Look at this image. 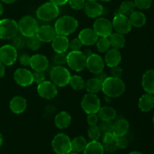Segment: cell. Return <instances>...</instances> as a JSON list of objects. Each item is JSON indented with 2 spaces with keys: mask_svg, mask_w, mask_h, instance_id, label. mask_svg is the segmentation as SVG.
<instances>
[{
  "mask_svg": "<svg viewBox=\"0 0 154 154\" xmlns=\"http://www.w3.org/2000/svg\"><path fill=\"white\" fill-rule=\"evenodd\" d=\"M83 53H84V55L86 56V57H88L89 56H90V55H91V54H92L91 51H90V50H89V49L85 50V51H84Z\"/></svg>",
  "mask_w": 154,
  "mask_h": 154,
  "instance_id": "obj_53",
  "label": "cell"
},
{
  "mask_svg": "<svg viewBox=\"0 0 154 154\" xmlns=\"http://www.w3.org/2000/svg\"><path fill=\"white\" fill-rule=\"evenodd\" d=\"M105 150L103 146L98 141H91L87 143V145L84 150V154H104Z\"/></svg>",
  "mask_w": 154,
  "mask_h": 154,
  "instance_id": "obj_30",
  "label": "cell"
},
{
  "mask_svg": "<svg viewBox=\"0 0 154 154\" xmlns=\"http://www.w3.org/2000/svg\"><path fill=\"white\" fill-rule=\"evenodd\" d=\"M129 154H143V153H141V152H139V151H132Z\"/></svg>",
  "mask_w": 154,
  "mask_h": 154,
  "instance_id": "obj_57",
  "label": "cell"
},
{
  "mask_svg": "<svg viewBox=\"0 0 154 154\" xmlns=\"http://www.w3.org/2000/svg\"><path fill=\"white\" fill-rule=\"evenodd\" d=\"M66 63L73 71L81 72L87 66V57L80 51H70L67 54Z\"/></svg>",
  "mask_w": 154,
  "mask_h": 154,
  "instance_id": "obj_5",
  "label": "cell"
},
{
  "mask_svg": "<svg viewBox=\"0 0 154 154\" xmlns=\"http://www.w3.org/2000/svg\"><path fill=\"white\" fill-rule=\"evenodd\" d=\"M154 107V99L153 94L146 93L142 95L138 100V108L143 112H148Z\"/></svg>",
  "mask_w": 154,
  "mask_h": 154,
  "instance_id": "obj_24",
  "label": "cell"
},
{
  "mask_svg": "<svg viewBox=\"0 0 154 154\" xmlns=\"http://www.w3.org/2000/svg\"><path fill=\"white\" fill-rule=\"evenodd\" d=\"M112 26L116 32L120 33L122 35L128 34L132 29V24L129 20V18L127 16H125L120 13H117L114 15Z\"/></svg>",
  "mask_w": 154,
  "mask_h": 154,
  "instance_id": "obj_10",
  "label": "cell"
},
{
  "mask_svg": "<svg viewBox=\"0 0 154 154\" xmlns=\"http://www.w3.org/2000/svg\"><path fill=\"white\" fill-rule=\"evenodd\" d=\"M135 5L134 2L130 1V0H127V1H124L121 3L120 8L118 9L119 13L121 14L125 15V16H129L131 14L133 11H135Z\"/></svg>",
  "mask_w": 154,
  "mask_h": 154,
  "instance_id": "obj_33",
  "label": "cell"
},
{
  "mask_svg": "<svg viewBox=\"0 0 154 154\" xmlns=\"http://www.w3.org/2000/svg\"><path fill=\"white\" fill-rule=\"evenodd\" d=\"M101 132L103 133H108V132H113L114 129V123L112 121H102L99 126Z\"/></svg>",
  "mask_w": 154,
  "mask_h": 154,
  "instance_id": "obj_39",
  "label": "cell"
},
{
  "mask_svg": "<svg viewBox=\"0 0 154 154\" xmlns=\"http://www.w3.org/2000/svg\"><path fill=\"white\" fill-rule=\"evenodd\" d=\"M17 59V51L11 45H5L0 48V62L5 66H12Z\"/></svg>",
  "mask_w": 154,
  "mask_h": 154,
  "instance_id": "obj_11",
  "label": "cell"
},
{
  "mask_svg": "<svg viewBox=\"0 0 154 154\" xmlns=\"http://www.w3.org/2000/svg\"><path fill=\"white\" fill-rule=\"evenodd\" d=\"M17 24L19 32L22 35L26 38L35 35L36 32L38 28L37 20L31 16L23 17Z\"/></svg>",
  "mask_w": 154,
  "mask_h": 154,
  "instance_id": "obj_6",
  "label": "cell"
},
{
  "mask_svg": "<svg viewBox=\"0 0 154 154\" xmlns=\"http://www.w3.org/2000/svg\"><path fill=\"white\" fill-rule=\"evenodd\" d=\"M87 145V141L86 138L83 136H77L72 141V151L81 153L84 152V149Z\"/></svg>",
  "mask_w": 154,
  "mask_h": 154,
  "instance_id": "obj_32",
  "label": "cell"
},
{
  "mask_svg": "<svg viewBox=\"0 0 154 154\" xmlns=\"http://www.w3.org/2000/svg\"><path fill=\"white\" fill-rule=\"evenodd\" d=\"M96 78L100 80L102 82H103V81H105V80L107 78V75H106V74L104 73L103 72H100V73L97 74V75H96Z\"/></svg>",
  "mask_w": 154,
  "mask_h": 154,
  "instance_id": "obj_51",
  "label": "cell"
},
{
  "mask_svg": "<svg viewBox=\"0 0 154 154\" xmlns=\"http://www.w3.org/2000/svg\"><path fill=\"white\" fill-rule=\"evenodd\" d=\"M153 125H154V115H153Z\"/></svg>",
  "mask_w": 154,
  "mask_h": 154,
  "instance_id": "obj_61",
  "label": "cell"
},
{
  "mask_svg": "<svg viewBox=\"0 0 154 154\" xmlns=\"http://www.w3.org/2000/svg\"><path fill=\"white\" fill-rule=\"evenodd\" d=\"M102 82L96 78H90L85 83V88L89 93L96 94L102 90Z\"/></svg>",
  "mask_w": 154,
  "mask_h": 154,
  "instance_id": "obj_31",
  "label": "cell"
},
{
  "mask_svg": "<svg viewBox=\"0 0 154 154\" xmlns=\"http://www.w3.org/2000/svg\"><path fill=\"white\" fill-rule=\"evenodd\" d=\"M108 39H109L110 45L113 48L120 49L123 48L126 44V38L123 35L118 32L111 33L108 37Z\"/></svg>",
  "mask_w": 154,
  "mask_h": 154,
  "instance_id": "obj_29",
  "label": "cell"
},
{
  "mask_svg": "<svg viewBox=\"0 0 154 154\" xmlns=\"http://www.w3.org/2000/svg\"><path fill=\"white\" fill-rule=\"evenodd\" d=\"M78 27V20L69 15H65L59 18L54 26L57 35L65 36H68L75 32Z\"/></svg>",
  "mask_w": 154,
  "mask_h": 154,
  "instance_id": "obj_2",
  "label": "cell"
},
{
  "mask_svg": "<svg viewBox=\"0 0 154 154\" xmlns=\"http://www.w3.org/2000/svg\"><path fill=\"white\" fill-rule=\"evenodd\" d=\"M86 1H97V0H86Z\"/></svg>",
  "mask_w": 154,
  "mask_h": 154,
  "instance_id": "obj_60",
  "label": "cell"
},
{
  "mask_svg": "<svg viewBox=\"0 0 154 154\" xmlns=\"http://www.w3.org/2000/svg\"><path fill=\"white\" fill-rule=\"evenodd\" d=\"M132 26H135L136 28H141L143 26L145 25L147 18L145 14L143 12L135 11L129 16Z\"/></svg>",
  "mask_w": 154,
  "mask_h": 154,
  "instance_id": "obj_28",
  "label": "cell"
},
{
  "mask_svg": "<svg viewBox=\"0 0 154 154\" xmlns=\"http://www.w3.org/2000/svg\"><path fill=\"white\" fill-rule=\"evenodd\" d=\"M32 78H33V82L36 83V84H39L40 83L43 82L45 81V76L43 74V72H38V71H35L32 72Z\"/></svg>",
  "mask_w": 154,
  "mask_h": 154,
  "instance_id": "obj_45",
  "label": "cell"
},
{
  "mask_svg": "<svg viewBox=\"0 0 154 154\" xmlns=\"http://www.w3.org/2000/svg\"><path fill=\"white\" fill-rule=\"evenodd\" d=\"M81 108L87 114H97L101 108V101L94 93H87L81 100Z\"/></svg>",
  "mask_w": 154,
  "mask_h": 154,
  "instance_id": "obj_9",
  "label": "cell"
},
{
  "mask_svg": "<svg viewBox=\"0 0 154 154\" xmlns=\"http://www.w3.org/2000/svg\"><path fill=\"white\" fill-rule=\"evenodd\" d=\"M102 2H108L111 1V0H101Z\"/></svg>",
  "mask_w": 154,
  "mask_h": 154,
  "instance_id": "obj_59",
  "label": "cell"
},
{
  "mask_svg": "<svg viewBox=\"0 0 154 154\" xmlns=\"http://www.w3.org/2000/svg\"><path fill=\"white\" fill-rule=\"evenodd\" d=\"M111 75L112 77L114 78H121L122 75H123V69L121 67L119 66H114V67L111 68Z\"/></svg>",
  "mask_w": 154,
  "mask_h": 154,
  "instance_id": "obj_48",
  "label": "cell"
},
{
  "mask_svg": "<svg viewBox=\"0 0 154 154\" xmlns=\"http://www.w3.org/2000/svg\"><path fill=\"white\" fill-rule=\"evenodd\" d=\"M153 99H154V94H153Z\"/></svg>",
  "mask_w": 154,
  "mask_h": 154,
  "instance_id": "obj_62",
  "label": "cell"
},
{
  "mask_svg": "<svg viewBox=\"0 0 154 154\" xmlns=\"http://www.w3.org/2000/svg\"><path fill=\"white\" fill-rule=\"evenodd\" d=\"M26 46L32 51H38L41 47V41L36 37V35L27 38Z\"/></svg>",
  "mask_w": 154,
  "mask_h": 154,
  "instance_id": "obj_38",
  "label": "cell"
},
{
  "mask_svg": "<svg viewBox=\"0 0 154 154\" xmlns=\"http://www.w3.org/2000/svg\"><path fill=\"white\" fill-rule=\"evenodd\" d=\"M87 134H88V137L92 141H98L100 138L102 132H101L99 126L96 125V126H90Z\"/></svg>",
  "mask_w": 154,
  "mask_h": 154,
  "instance_id": "obj_36",
  "label": "cell"
},
{
  "mask_svg": "<svg viewBox=\"0 0 154 154\" xmlns=\"http://www.w3.org/2000/svg\"><path fill=\"white\" fill-rule=\"evenodd\" d=\"M103 6L97 1H87L84 10L85 14L90 18H98L103 14Z\"/></svg>",
  "mask_w": 154,
  "mask_h": 154,
  "instance_id": "obj_17",
  "label": "cell"
},
{
  "mask_svg": "<svg viewBox=\"0 0 154 154\" xmlns=\"http://www.w3.org/2000/svg\"><path fill=\"white\" fill-rule=\"evenodd\" d=\"M3 12H4V8H3V5H2V3H0V16L2 15Z\"/></svg>",
  "mask_w": 154,
  "mask_h": 154,
  "instance_id": "obj_55",
  "label": "cell"
},
{
  "mask_svg": "<svg viewBox=\"0 0 154 154\" xmlns=\"http://www.w3.org/2000/svg\"><path fill=\"white\" fill-rule=\"evenodd\" d=\"M38 93L42 98L45 99H52L57 96L58 93L57 87L51 81H45L38 85Z\"/></svg>",
  "mask_w": 154,
  "mask_h": 154,
  "instance_id": "obj_13",
  "label": "cell"
},
{
  "mask_svg": "<svg viewBox=\"0 0 154 154\" xmlns=\"http://www.w3.org/2000/svg\"><path fill=\"white\" fill-rule=\"evenodd\" d=\"M52 48L57 54L66 53L69 48V41L65 35H57L52 41Z\"/></svg>",
  "mask_w": 154,
  "mask_h": 154,
  "instance_id": "obj_20",
  "label": "cell"
},
{
  "mask_svg": "<svg viewBox=\"0 0 154 154\" xmlns=\"http://www.w3.org/2000/svg\"><path fill=\"white\" fill-rule=\"evenodd\" d=\"M72 122V117L66 111H61L59 113L54 119L56 126L60 129H64L69 127Z\"/></svg>",
  "mask_w": 154,
  "mask_h": 154,
  "instance_id": "obj_25",
  "label": "cell"
},
{
  "mask_svg": "<svg viewBox=\"0 0 154 154\" xmlns=\"http://www.w3.org/2000/svg\"><path fill=\"white\" fill-rule=\"evenodd\" d=\"M122 56L119 49L111 48L106 52L105 57V63L110 68L119 66L121 62Z\"/></svg>",
  "mask_w": 154,
  "mask_h": 154,
  "instance_id": "obj_21",
  "label": "cell"
},
{
  "mask_svg": "<svg viewBox=\"0 0 154 154\" xmlns=\"http://www.w3.org/2000/svg\"><path fill=\"white\" fill-rule=\"evenodd\" d=\"M19 32L18 24L11 19L0 20V38L5 40L13 39Z\"/></svg>",
  "mask_w": 154,
  "mask_h": 154,
  "instance_id": "obj_8",
  "label": "cell"
},
{
  "mask_svg": "<svg viewBox=\"0 0 154 154\" xmlns=\"http://www.w3.org/2000/svg\"><path fill=\"white\" fill-rule=\"evenodd\" d=\"M99 118L102 121H112L117 116V112L115 109L111 107L105 106L99 108L97 112Z\"/></svg>",
  "mask_w": 154,
  "mask_h": 154,
  "instance_id": "obj_27",
  "label": "cell"
},
{
  "mask_svg": "<svg viewBox=\"0 0 154 154\" xmlns=\"http://www.w3.org/2000/svg\"><path fill=\"white\" fill-rule=\"evenodd\" d=\"M30 58H31V57H30L29 55H28V54H21L19 59L20 63V64L23 65V66H29L30 63Z\"/></svg>",
  "mask_w": 154,
  "mask_h": 154,
  "instance_id": "obj_49",
  "label": "cell"
},
{
  "mask_svg": "<svg viewBox=\"0 0 154 154\" xmlns=\"http://www.w3.org/2000/svg\"><path fill=\"white\" fill-rule=\"evenodd\" d=\"M129 129V123L125 119H120L114 123L113 133L116 137L125 136Z\"/></svg>",
  "mask_w": 154,
  "mask_h": 154,
  "instance_id": "obj_26",
  "label": "cell"
},
{
  "mask_svg": "<svg viewBox=\"0 0 154 154\" xmlns=\"http://www.w3.org/2000/svg\"><path fill=\"white\" fill-rule=\"evenodd\" d=\"M51 81L57 87H63L69 84L71 74L66 67L63 66H54L51 71Z\"/></svg>",
  "mask_w": 154,
  "mask_h": 154,
  "instance_id": "obj_3",
  "label": "cell"
},
{
  "mask_svg": "<svg viewBox=\"0 0 154 154\" xmlns=\"http://www.w3.org/2000/svg\"><path fill=\"white\" fill-rule=\"evenodd\" d=\"M116 143H117V146L118 148L125 149L127 147L128 144H129V141L125 136H120L117 137Z\"/></svg>",
  "mask_w": 154,
  "mask_h": 154,
  "instance_id": "obj_44",
  "label": "cell"
},
{
  "mask_svg": "<svg viewBox=\"0 0 154 154\" xmlns=\"http://www.w3.org/2000/svg\"><path fill=\"white\" fill-rule=\"evenodd\" d=\"M5 74V65L0 62V78L4 77Z\"/></svg>",
  "mask_w": 154,
  "mask_h": 154,
  "instance_id": "obj_52",
  "label": "cell"
},
{
  "mask_svg": "<svg viewBox=\"0 0 154 154\" xmlns=\"http://www.w3.org/2000/svg\"><path fill=\"white\" fill-rule=\"evenodd\" d=\"M99 119V117H98V115H96V114H90L87 116V123L90 126H96V125H97Z\"/></svg>",
  "mask_w": 154,
  "mask_h": 154,
  "instance_id": "obj_47",
  "label": "cell"
},
{
  "mask_svg": "<svg viewBox=\"0 0 154 154\" xmlns=\"http://www.w3.org/2000/svg\"><path fill=\"white\" fill-rule=\"evenodd\" d=\"M57 33L54 27L50 25H43L38 26L36 32V37L41 42H51L57 36Z\"/></svg>",
  "mask_w": 154,
  "mask_h": 154,
  "instance_id": "obj_16",
  "label": "cell"
},
{
  "mask_svg": "<svg viewBox=\"0 0 154 154\" xmlns=\"http://www.w3.org/2000/svg\"><path fill=\"white\" fill-rule=\"evenodd\" d=\"M27 43V38L24 37L23 35L15 36L13 38V42L12 45L17 50V49H23L26 46Z\"/></svg>",
  "mask_w": 154,
  "mask_h": 154,
  "instance_id": "obj_37",
  "label": "cell"
},
{
  "mask_svg": "<svg viewBox=\"0 0 154 154\" xmlns=\"http://www.w3.org/2000/svg\"><path fill=\"white\" fill-rule=\"evenodd\" d=\"M60 9L59 6L54 3L48 2L44 3L38 8L36 11V16L42 21H51L59 16Z\"/></svg>",
  "mask_w": 154,
  "mask_h": 154,
  "instance_id": "obj_4",
  "label": "cell"
},
{
  "mask_svg": "<svg viewBox=\"0 0 154 154\" xmlns=\"http://www.w3.org/2000/svg\"><path fill=\"white\" fill-rule=\"evenodd\" d=\"M66 57L67 54L66 53H62V54H57L54 57V63L57 66H63L66 63Z\"/></svg>",
  "mask_w": 154,
  "mask_h": 154,
  "instance_id": "obj_42",
  "label": "cell"
},
{
  "mask_svg": "<svg viewBox=\"0 0 154 154\" xmlns=\"http://www.w3.org/2000/svg\"><path fill=\"white\" fill-rule=\"evenodd\" d=\"M102 90L108 97L117 98L124 93L126 90V84L120 78L107 77L102 82Z\"/></svg>",
  "mask_w": 154,
  "mask_h": 154,
  "instance_id": "obj_1",
  "label": "cell"
},
{
  "mask_svg": "<svg viewBox=\"0 0 154 154\" xmlns=\"http://www.w3.org/2000/svg\"><path fill=\"white\" fill-rule=\"evenodd\" d=\"M68 154H79L78 153H77V152H74V151H72L70 152V153H69Z\"/></svg>",
  "mask_w": 154,
  "mask_h": 154,
  "instance_id": "obj_58",
  "label": "cell"
},
{
  "mask_svg": "<svg viewBox=\"0 0 154 154\" xmlns=\"http://www.w3.org/2000/svg\"><path fill=\"white\" fill-rule=\"evenodd\" d=\"M52 148L57 154H68L72 151V141L64 133H59L52 141Z\"/></svg>",
  "mask_w": 154,
  "mask_h": 154,
  "instance_id": "obj_7",
  "label": "cell"
},
{
  "mask_svg": "<svg viewBox=\"0 0 154 154\" xmlns=\"http://www.w3.org/2000/svg\"><path fill=\"white\" fill-rule=\"evenodd\" d=\"M103 146V148L105 150V151L108 152V153H114L116 150L118 149L117 146V143L116 141L114 142L109 143V144H102Z\"/></svg>",
  "mask_w": 154,
  "mask_h": 154,
  "instance_id": "obj_46",
  "label": "cell"
},
{
  "mask_svg": "<svg viewBox=\"0 0 154 154\" xmlns=\"http://www.w3.org/2000/svg\"><path fill=\"white\" fill-rule=\"evenodd\" d=\"M49 2L54 3L57 6H61L66 5L69 2V0H49Z\"/></svg>",
  "mask_w": 154,
  "mask_h": 154,
  "instance_id": "obj_50",
  "label": "cell"
},
{
  "mask_svg": "<svg viewBox=\"0 0 154 154\" xmlns=\"http://www.w3.org/2000/svg\"><path fill=\"white\" fill-rule=\"evenodd\" d=\"M96 44L98 51L100 53L107 52L111 47L109 39L106 37H100V38L98 39Z\"/></svg>",
  "mask_w": 154,
  "mask_h": 154,
  "instance_id": "obj_35",
  "label": "cell"
},
{
  "mask_svg": "<svg viewBox=\"0 0 154 154\" xmlns=\"http://www.w3.org/2000/svg\"><path fill=\"white\" fill-rule=\"evenodd\" d=\"M82 45V43H81L78 38L72 39L71 42H69V48L71 49V51H80Z\"/></svg>",
  "mask_w": 154,
  "mask_h": 154,
  "instance_id": "obj_43",
  "label": "cell"
},
{
  "mask_svg": "<svg viewBox=\"0 0 154 154\" xmlns=\"http://www.w3.org/2000/svg\"><path fill=\"white\" fill-rule=\"evenodd\" d=\"M2 142H3V138H2V134L0 133V147L2 146Z\"/></svg>",
  "mask_w": 154,
  "mask_h": 154,
  "instance_id": "obj_56",
  "label": "cell"
},
{
  "mask_svg": "<svg viewBox=\"0 0 154 154\" xmlns=\"http://www.w3.org/2000/svg\"><path fill=\"white\" fill-rule=\"evenodd\" d=\"M78 38L80 39L83 45L90 46L96 43L99 39V36L93 29L86 28L80 32Z\"/></svg>",
  "mask_w": 154,
  "mask_h": 154,
  "instance_id": "obj_19",
  "label": "cell"
},
{
  "mask_svg": "<svg viewBox=\"0 0 154 154\" xmlns=\"http://www.w3.org/2000/svg\"><path fill=\"white\" fill-rule=\"evenodd\" d=\"M69 84H70L72 89L78 91L82 90L83 89L85 88V81L81 76H78V75L71 76Z\"/></svg>",
  "mask_w": 154,
  "mask_h": 154,
  "instance_id": "obj_34",
  "label": "cell"
},
{
  "mask_svg": "<svg viewBox=\"0 0 154 154\" xmlns=\"http://www.w3.org/2000/svg\"><path fill=\"white\" fill-rule=\"evenodd\" d=\"M1 1L3 2L4 3H5V4H11V3L15 2L17 0H1Z\"/></svg>",
  "mask_w": 154,
  "mask_h": 154,
  "instance_id": "obj_54",
  "label": "cell"
},
{
  "mask_svg": "<svg viewBox=\"0 0 154 154\" xmlns=\"http://www.w3.org/2000/svg\"><path fill=\"white\" fill-rule=\"evenodd\" d=\"M93 29L99 37H109L112 33V23L105 17H98L93 24Z\"/></svg>",
  "mask_w": 154,
  "mask_h": 154,
  "instance_id": "obj_12",
  "label": "cell"
},
{
  "mask_svg": "<svg viewBox=\"0 0 154 154\" xmlns=\"http://www.w3.org/2000/svg\"><path fill=\"white\" fill-rule=\"evenodd\" d=\"M68 2L69 3V5L71 6L72 8L79 11L81 9H84L86 0H69Z\"/></svg>",
  "mask_w": 154,
  "mask_h": 154,
  "instance_id": "obj_41",
  "label": "cell"
},
{
  "mask_svg": "<svg viewBox=\"0 0 154 154\" xmlns=\"http://www.w3.org/2000/svg\"><path fill=\"white\" fill-rule=\"evenodd\" d=\"M29 66L34 71L45 72L49 66V61L45 56L42 54H35L30 58Z\"/></svg>",
  "mask_w": 154,
  "mask_h": 154,
  "instance_id": "obj_18",
  "label": "cell"
},
{
  "mask_svg": "<svg viewBox=\"0 0 154 154\" xmlns=\"http://www.w3.org/2000/svg\"><path fill=\"white\" fill-rule=\"evenodd\" d=\"M10 109L14 114H20L23 112L27 106L26 100L20 96H14L10 102Z\"/></svg>",
  "mask_w": 154,
  "mask_h": 154,
  "instance_id": "obj_23",
  "label": "cell"
},
{
  "mask_svg": "<svg viewBox=\"0 0 154 154\" xmlns=\"http://www.w3.org/2000/svg\"><path fill=\"white\" fill-rule=\"evenodd\" d=\"M135 7L140 10H147L152 5V0H134Z\"/></svg>",
  "mask_w": 154,
  "mask_h": 154,
  "instance_id": "obj_40",
  "label": "cell"
},
{
  "mask_svg": "<svg viewBox=\"0 0 154 154\" xmlns=\"http://www.w3.org/2000/svg\"><path fill=\"white\" fill-rule=\"evenodd\" d=\"M90 72L97 75L100 72H103L105 68V61L102 57L96 54H92L91 55L87 57V66Z\"/></svg>",
  "mask_w": 154,
  "mask_h": 154,
  "instance_id": "obj_14",
  "label": "cell"
},
{
  "mask_svg": "<svg viewBox=\"0 0 154 154\" xmlns=\"http://www.w3.org/2000/svg\"><path fill=\"white\" fill-rule=\"evenodd\" d=\"M14 79L18 85L21 87H28L33 83L32 72L26 69H18L14 74Z\"/></svg>",
  "mask_w": 154,
  "mask_h": 154,
  "instance_id": "obj_15",
  "label": "cell"
},
{
  "mask_svg": "<svg viewBox=\"0 0 154 154\" xmlns=\"http://www.w3.org/2000/svg\"><path fill=\"white\" fill-rule=\"evenodd\" d=\"M141 84L146 93L154 94V70L150 69L144 72L142 77Z\"/></svg>",
  "mask_w": 154,
  "mask_h": 154,
  "instance_id": "obj_22",
  "label": "cell"
}]
</instances>
